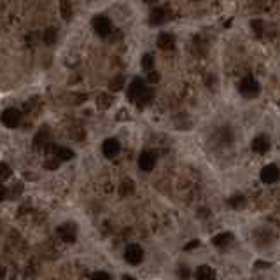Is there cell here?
<instances>
[{"label": "cell", "mask_w": 280, "mask_h": 280, "mask_svg": "<svg viewBox=\"0 0 280 280\" xmlns=\"http://www.w3.org/2000/svg\"><path fill=\"white\" fill-rule=\"evenodd\" d=\"M238 90H240V93L244 95V97L254 98V97H257V95H259L261 86H259V83L254 79V77H245V79H242Z\"/></svg>", "instance_id": "6da1fadb"}, {"label": "cell", "mask_w": 280, "mask_h": 280, "mask_svg": "<svg viewBox=\"0 0 280 280\" xmlns=\"http://www.w3.org/2000/svg\"><path fill=\"white\" fill-rule=\"evenodd\" d=\"M20 123H21V112H20V110L14 109V107L4 110V114H2V124H4V126L16 128Z\"/></svg>", "instance_id": "7a4b0ae2"}, {"label": "cell", "mask_w": 280, "mask_h": 280, "mask_svg": "<svg viewBox=\"0 0 280 280\" xmlns=\"http://www.w3.org/2000/svg\"><path fill=\"white\" fill-rule=\"evenodd\" d=\"M124 259H126L130 264H138L140 261L144 259V250H142V247L137 245V244L126 245V249H124Z\"/></svg>", "instance_id": "3957f363"}, {"label": "cell", "mask_w": 280, "mask_h": 280, "mask_svg": "<svg viewBox=\"0 0 280 280\" xmlns=\"http://www.w3.org/2000/svg\"><path fill=\"white\" fill-rule=\"evenodd\" d=\"M93 28L97 32V35L107 37L110 34V30H112V23H110V20L107 16H97L93 20Z\"/></svg>", "instance_id": "277c9868"}, {"label": "cell", "mask_w": 280, "mask_h": 280, "mask_svg": "<svg viewBox=\"0 0 280 280\" xmlns=\"http://www.w3.org/2000/svg\"><path fill=\"white\" fill-rule=\"evenodd\" d=\"M146 83H144L142 79H133L130 83V86H128V90H126V97H128V100L130 102H137V98L140 97V93H142L144 90H146Z\"/></svg>", "instance_id": "5b68a950"}, {"label": "cell", "mask_w": 280, "mask_h": 280, "mask_svg": "<svg viewBox=\"0 0 280 280\" xmlns=\"http://www.w3.org/2000/svg\"><path fill=\"white\" fill-rule=\"evenodd\" d=\"M280 179V170L277 165H266V167L261 170V180L264 184H275Z\"/></svg>", "instance_id": "8992f818"}, {"label": "cell", "mask_w": 280, "mask_h": 280, "mask_svg": "<svg viewBox=\"0 0 280 280\" xmlns=\"http://www.w3.org/2000/svg\"><path fill=\"white\" fill-rule=\"evenodd\" d=\"M58 235H60L61 240L65 242H76L77 238V226L74 223H65L58 228Z\"/></svg>", "instance_id": "52a82bcc"}, {"label": "cell", "mask_w": 280, "mask_h": 280, "mask_svg": "<svg viewBox=\"0 0 280 280\" xmlns=\"http://www.w3.org/2000/svg\"><path fill=\"white\" fill-rule=\"evenodd\" d=\"M154 165H156V154L151 153V151H144V153L140 154V158H138V167H140V170L151 172V170L154 168Z\"/></svg>", "instance_id": "ba28073f"}, {"label": "cell", "mask_w": 280, "mask_h": 280, "mask_svg": "<svg viewBox=\"0 0 280 280\" xmlns=\"http://www.w3.org/2000/svg\"><path fill=\"white\" fill-rule=\"evenodd\" d=\"M102 151H104V154L107 158H114L119 154L121 151V144L117 142L116 138H107L104 142V146H102Z\"/></svg>", "instance_id": "9c48e42d"}, {"label": "cell", "mask_w": 280, "mask_h": 280, "mask_svg": "<svg viewBox=\"0 0 280 280\" xmlns=\"http://www.w3.org/2000/svg\"><path fill=\"white\" fill-rule=\"evenodd\" d=\"M168 11L165 9V7H156V9L153 11V13H151V18H149V23L151 25H163L165 21L168 20Z\"/></svg>", "instance_id": "30bf717a"}, {"label": "cell", "mask_w": 280, "mask_h": 280, "mask_svg": "<svg viewBox=\"0 0 280 280\" xmlns=\"http://www.w3.org/2000/svg\"><path fill=\"white\" fill-rule=\"evenodd\" d=\"M250 147H252L254 153L264 154L268 149H270V140H268V137H264V135H259V137H256V138L252 140Z\"/></svg>", "instance_id": "8fae6325"}, {"label": "cell", "mask_w": 280, "mask_h": 280, "mask_svg": "<svg viewBox=\"0 0 280 280\" xmlns=\"http://www.w3.org/2000/svg\"><path fill=\"white\" fill-rule=\"evenodd\" d=\"M158 47L163 51H168V49H174L175 47V37L172 34H161L160 37H158Z\"/></svg>", "instance_id": "7c38bea8"}, {"label": "cell", "mask_w": 280, "mask_h": 280, "mask_svg": "<svg viewBox=\"0 0 280 280\" xmlns=\"http://www.w3.org/2000/svg\"><path fill=\"white\" fill-rule=\"evenodd\" d=\"M53 154L56 158H60L61 161H68V160H72L74 158V151L67 149V147H61V146L53 147Z\"/></svg>", "instance_id": "4fadbf2b"}, {"label": "cell", "mask_w": 280, "mask_h": 280, "mask_svg": "<svg viewBox=\"0 0 280 280\" xmlns=\"http://www.w3.org/2000/svg\"><path fill=\"white\" fill-rule=\"evenodd\" d=\"M231 240H233V235L231 233H221V235H217V237H214L212 244L216 247H226L231 244Z\"/></svg>", "instance_id": "5bb4252c"}, {"label": "cell", "mask_w": 280, "mask_h": 280, "mask_svg": "<svg viewBox=\"0 0 280 280\" xmlns=\"http://www.w3.org/2000/svg\"><path fill=\"white\" fill-rule=\"evenodd\" d=\"M196 278H201V280H205V278H216V271H214L210 266H207V264H203V266H200L196 270Z\"/></svg>", "instance_id": "9a60e30c"}, {"label": "cell", "mask_w": 280, "mask_h": 280, "mask_svg": "<svg viewBox=\"0 0 280 280\" xmlns=\"http://www.w3.org/2000/svg\"><path fill=\"white\" fill-rule=\"evenodd\" d=\"M56 40H58V30L56 28H47V30L44 32V42H46L47 46L56 44Z\"/></svg>", "instance_id": "2e32d148"}, {"label": "cell", "mask_w": 280, "mask_h": 280, "mask_svg": "<svg viewBox=\"0 0 280 280\" xmlns=\"http://www.w3.org/2000/svg\"><path fill=\"white\" fill-rule=\"evenodd\" d=\"M151 100H153V91H151L149 88H146V90L140 93V97L137 98V105L138 107H144V105L149 104Z\"/></svg>", "instance_id": "e0dca14e"}, {"label": "cell", "mask_w": 280, "mask_h": 280, "mask_svg": "<svg viewBox=\"0 0 280 280\" xmlns=\"http://www.w3.org/2000/svg\"><path fill=\"white\" fill-rule=\"evenodd\" d=\"M142 68L147 70V72L154 70V58H153V54H144V58H142Z\"/></svg>", "instance_id": "ac0fdd59"}, {"label": "cell", "mask_w": 280, "mask_h": 280, "mask_svg": "<svg viewBox=\"0 0 280 280\" xmlns=\"http://www.w3.org/2000/svg\"><path fill=\"white\" fill-rule=\"evenodd\" d=\"M60 6H61V16L65 20H70V16H72V6H70V2L68 0H61Z\"/></svg>", "instance_id": "d6986e66"}, {"label": "cell", "mask_w": 280, "mask_h": 280, "mask_svg": "<svg viewBox=\"0 0 280 280\" xmlns=\"http://www.w3.org/2000/svg\"><path fill=\"white\" fill-rule=\"evenodd\" d=\"M60 158H56V156H53V160H49V161H46L44 163V167L47 168V170H56L58 168V165H60Z\"/></svg>", "instance_id": "ffe728a7"}, {"label": "cell", "mask_w": 280, "mask_h": 280, "mask_svg": "<svg viewBox=\"0 0 280 280\" xmlns=\"http://www.w3.org/2000/svg\"><path fill=\"white\" fill-rule=\"evenodd\" d=\"M0 170H2V174H0V180H2V182H6L7 177L11 175V168H9V165H7V163H2V165H0Z\"/></svg>", "instance_id": "44dd1931"}, {"label": "cell", "mask_w": 280, "mask_h": 280, "mask_svg": "<svg viewBox=\"0 0 280 280\" xmlns=\"http://www.w3.org/2000/svg\"><path fill=\"white\" fill-rule=\"evenodd\" d=\"M133 193V184H131V180H124L123 186H121V194H130Z\"/></svg>", "instance_id": "7402d4cb"}, {"label": "cell", "mask_w": 280, "mask_h": 280, "mask_svg": "<svg viewBox=\"0 0 280 280\" xmlns=\"http://www.w3.org/2000/svg\"><path fill=\"white\" fill-rule=\"evenodd\" d=\"M110 88H112L114 91H119L121 88H123V77H116V79L110 81Z\"/></svg>", "instance_id": "603a6c76"}, {"label": "cell", "mask_w": 280, "mask_h": 280, "mask_svg": "<svg viewBox=\"0 0 280 280\" xmlns=\"http://www.w3.org/2000/svg\"><path fill=\"white\" fill-rule=\"evenodd\" d=\"M230 203L237 208V207H242V205L245 203V200H244V196H233V200H230Z\"/></svg>", "instance_id": "cb8c5ba5"}, {"label": "cell", "mask_w": 280, "mask_h": 280, "mask_svg": "<svg viewBox=\"0 0 280 280\" xmlns=\"http://www.w3.org/2000/svg\"><path fill=\"white\" fill-rule=\"evenodd\" d=\"M98 104H100L102 107H109L110 105V100H109V97H107V95H100V100H98Z\"/></svg>", "instance_id": "d4e9b609"}, {"label": "cell", "mask_w": 280, "mask_h": 280, "mask_svg": "<svg viewBox=\"0 0 280 280\" xmlns=\"http://www.w3.org/2000/svg\"><path fill=\"white\" fill-rule=\"evenodd\" d=\"M91 277H93V278H105V280H109L110 275L109 273H104V271H97V273H93Z\"/></svg>", "instance_id": "484cf974"}, {"label": "cell", "mask_w": 280, "mask_h": 280, "mask_svg": "<svg viewBox=\"0 0 280 280\" xmlns=\"http://www.w3.org/2000/svg\"><path fill=\"white\" fill-rule=\"evenodd\" d=\"M149 81H151V83H156V81H160V74H156L154 70H151V72H149Z\"/></svg>", "instance_id": "4316f807"}, {"label": "cell", "mask_w": 280, "mask_h": 280, "mask_svg": "<svg viewBox=\"0 0 280 280\" xmlns=\"http://www.w3.org/2000/svg\"><path fill=\"white\" fill-rule=\"evenodd\" d=\"M198 245H200V242H198V240H193V242H191V244H187V245H186V250L194 249V247H198Z\"/></svg>", "instance_id": "83f0119b"}, {"label": "cell", "mask_w": 280, "mask_h": 280, "mask_svg": "<svg viewBox=\"0 0 280 280\" xmlns=\"http://www.w3.org/2000/svg\"><path fill=\"white\" fill-rule=\"evenodd\" d=\"M142 2H146V4H154V2H158V0H142Z\"/></svg>", "instance_id": "f1b7e54d"}]
</instances>
